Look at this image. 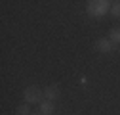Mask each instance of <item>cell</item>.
<instances>
[{
    "mask_svg": "<svg viewBox=\"0 0 120 115\" xmlns=\"http://www.w3.org/2000/svg\"><path fill=\"white\" fill-rule=\"evenodd\" d=\"M111 6L112 2H109V0H90L86 6V12L92 17H103L111 12Z\"/></svg>",
    "mask_w": 120,
    "mask_h": 115,
    "instance_id": "obj_1",
    "label": "cell"
},
{
    "mask_svg": "<svg viewBox=\"0 0 120 115\" xmlns=\"http://www.w3.org/2000/svg\"><path fill=\"white\" fill-rule=\"evenodd\" d=\"M42 96L44 92L40 90V86H27L23 90V98H25V104H40L42 102Z\"/></svg>",
    "mask_w": 120,
    "mask_h": 115,
    "instance_id": "obj_2",
    "label": "cell"
},
{
    "mask_svg": "<svg viewBox=\"0 0 120 115\" xmlns=\"http://www.w3.org/2000/svg\"><path fill=\"white\" fill-rule=\"evenodd\" d=\"M95 50L97 52H103V54H109V52H112L114 50V44L109 40V38H97L95 40Z\"/></svg>",
    "mask_w": 120,
    "mask_h": 115,
    "instance_id": "obj_3",
    "label": "cell"
},
{
    "mask_svg": "<svg viewBox=\"0 0 120 115\" xmlns=\"http://www.w3.org/2000/svg\"><path fill=\"white\" fill-rule=\"evenodd\" d=\"M44 98H46V100H50V102L57 100V98H59V86H55V84L46 86V88H44Z\"/></svg>",
    "mask_w": 120,
    "mask_h": 115,
    "instance_id": "obj_4",
    "label": "cell"
},
{
    "mask_svg": "<svg viewBox=\"0 0 120 115\" xmlns=\"http://www.w3.org/2000/svg\"><path fill=\"white\" fill-rule=\"evenodd\" d=\"M53 109H55V106H53V102H50V100H42L40 102V113L42 115H52Z\"/></svg>",
    "mask_w": 120,
    "mask_h": 115,
    "instance_id": "obj_5",
    "label": "cell"
},
{
    "mask_svg": "<svg viewBox=\"0 0 120 115\" xmlns=\"http://www.w3.org/2000/svg\"><path fill=\"white\" fill-rule=\"evenodd\" d=\"M107 38L112 42L114 46H118V44H120V29H118V27H112L111 31H109V37H107Z\"/></svg>",
    "mask_w": 120,
    "mask_h": 115,
    "instance_id": "obj_6",
    "label": "cell"
},
{
    "mask_svg": "<svg viewBox=\"0 0 120 115\" xmlns=\"http://www.w3.org/2000/svg\"><path fill=\"white\" fill-rule=\"evenodd\" d=\"M15 113H17V115H31V107H29V104H23V106L17 107Z\"/></svg>",
    "mask_w": 120,
    "mask_h": 115,
    "instance_id": "obj_7",
    "label": "cell"
},
{
    "mask_svg": "<svg viewBox=\"0 0 120 115\" xmlns=\"http://www.w3.org/2000/svg\"><path fill=\"white\" fill-rule=\"evenodd\" d=\"M111 13L114 17H120V2H112V6H111Z\"/></svg>",
    "mask_w": 120,
    "mask_h": 115,
    "instance_id": "obj_8",
    "label": "cell"
},
{
    "mask_svg": "<svg viewBox=\"0 0 120 115\" xmlns=\"http://www.w3.org/2000/svg\"><path fill=\"white\" fill-rule=\"evenodd\" d=\"M31 115H42V113H40V111H38V113H31Z\"/></svg>",
    "mask_w": 120,
    "mask_h": 115,
    "instance_id": "obj_9",
    "label": "cell"
}]
</instances>
